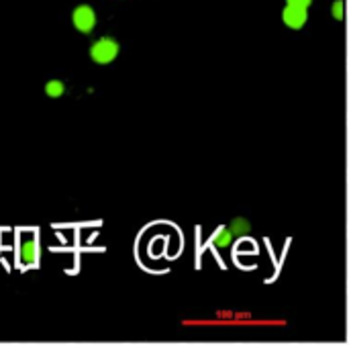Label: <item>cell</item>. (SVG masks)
<instances>
[{
	"mask_svg": "<svg viewBox=\"0 0 349 345\" xmlns=\"http://www.w3.org/2000/svg\"><path fill=\"white\" fill-rule=\"evenodd\" d=\"M282 19H284V23H286L290 29H300V27L306 23L308 15H306V9H300V7H288V5H286L284 13H282Z\"/></svg>",
	"mask_w": 349,
	"mask_h": 345,
	"instance_id": "obj_3",
	"label": "cell"
},
{
	"mask_svg": "<svg viewBox=\"0 0 349 345\" xmlns=\"http://www.w3.org/2000/svg\"><path fill=\"white\" fill-rule=\"evenodd\" d=\"M229 231H231V235H233V237H239V235H245V233L249 231V225H247L245 221H241V219H239V221H235V223L229 227Z\"/></svg>",
	"mask_w": 349,
	"mask_h": 345,
	"instance_id": "obj_7",
	"label": "cell"
},
{
	"mask_svg": "<svg viewBox=\"0 0 349 345\" xmlns=\"http://www.w3.org/2000/svg\"><path fill=\"white\" fill-rule=\"evenodd\" d=\"M72 21H74V27H76L80 33H90V31L94 29V25H96V15H94V11H92L90 7L82 5V7H78V9L74 11Z\"/></svg>",
	"mask_w": 349,
	"mask_h": 345,
	"instance_id": "obj_2",
	"label": "cell"
},
{
	"mask_svg": "<svg viewBox=\"0 0 349 345\" xmlns=\"http://www.w3.org/2000/svg\"><path fill=\"white\" fill-rule=\"evenodd\" d=\"M231 241H233V235H231L229 229H219V231L215 233V237H213V243L219 245V247H225V245H229Z\"/></svg>",
	"mask_w": 349,
	"mask_h": 345,
	"instance_id": "obj_5",
	"label": "cell"
},
{
	"mask_svg": "<svg viewBox=\"0 0 349 345\" xmlns=\"http://www.w3.org/2000/svg\"><path fill=\"white\" fill-rule=\"evenodd\" d=\"M37 255H39V247H37V243L33 239H29V241H25L21 245V257H23L25 263H35Z\"/></svg>",
	"mask_w": 349,
	"mask_h": 345,
	"instance_id": "obj_4",
	"label": "cell"
},
{
	"mask_svg": "<svg viewBox=\"0 0 349 345\" xmlns=\"http://www.w3.org/2000/svg\"><path fill=\"white\" fill-rule=\"evenodd\" d=\"M117 53H119V43L110 37L98 39L90 49V55L96 63H110L117 57Z\"/></svg>",
	"mask_w": 349,
	"mask_h": 345,
	"instance_id": "obj_1",
	"label": "cell"
},
{
	"mask_svg": "<svg viewBox=\"0 0 349 345\" xmlns=\"http://www.w3.org/2000/svg\"><path fill=\"white\" fill-rule=\"evenodd\" d=\"M333 17H335L337 21L343 19V0H337V3L333 5Z\"/></svg>",
	"mask_w": 349,
	"mask_h": 345,
	"instance_id": "obj_8",
	"label": "cell"
},
{
	"mask_svg": "<svg viewBox=\"0 0 349 345\" xmlns=\"http://www.w3.org/2000/svg\"><path fill=\"white\" fill-rule=\"evenodd\" d=\"M288 7H300V9H308L313 0H286Z\"/></svg>",
	"mask_w": 349,
	"mask_h": 345,
	"instance_id": "obj_9",
	"label": "cell"
},
{
	"mask_svg": "<svg viewBox=\"0 0 349 345\" xmlns=\"http://www.w3.org/2000/svg\"><path fill=\"white\" fill-rule=\"evenodd\" d=\"M45 92H47L49 98H59V96L63 94V84H61L59 80H51V82H47Z\"/></svg>",
	"mask_w": 349,
	"mask_h": 345,
	"instance_id": "obj_6",
	"label": "cell"
}]
</instances>
